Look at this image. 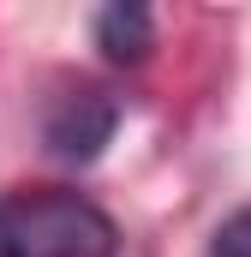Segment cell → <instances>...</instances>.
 I'll return each instance as SVG.
<instances>
[{
	"label": "cell",
	"instance_id": "cell-1",
	"mask_svg": "<svg viewBox=\"0 0 251 257\" xmlns=\"http://www.w3.org/2000/svg\"><path fill=\"white\" fill-rule=\"evenodd\" d=\"M0 257H120V227L72 186H18L0 197Z\"/></svg>",
	"mask_w": 251,
	"mask_h": 257
},
{
	"label": "cell",
	"instance_id": "cell-4",
	"mask_svg": "<svg viewBox=\"0 0 251 257\" xmlns=\"http://www.w3.org/2000/svg\"><path fill=\"white\" fill-rule=\"evenodd\" d=\"M209 257H251V209H233V215L215 227Z\"/></svg>",
	"mask_w": 251,
	"mask_h": 257
},
{
	"label": "cell",
	"instance_id": "cell-2",
	"mask_svg": "<svg viewBox=\"0 0 251 257\" xmlns=\"http://www.w3.org/2000/svg\"><path fill=\"white\" fill-rule=\"evenodd\" d=\"M114 132H120V102L108 90H72V96H60L48 108L42 144H48V156H60L72 168H90L114 144Z\"/></svg>",
	"mask_w": 251,
	"mask_h": 257
},
{
	"label": "cell",
	"instance_id": "cell-3",
	"mask_svg": "<svg viewBox=\"0 0 251 257\" xmlns=\"http://www.w3.org/2000/svg\"><path fill=\"white\" fill-rule=\"evenodd\" d=\"M96 48H102L114 66L150 60V48H156V12L138 6V0H114V6H102V12H96Z\"/></svg>",
	"mask_w": 251,
	"mask_h": 257
}]
</instances>
